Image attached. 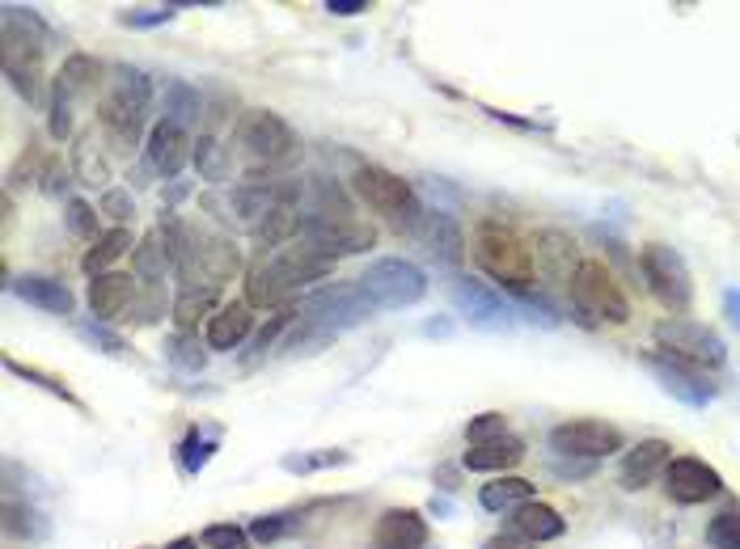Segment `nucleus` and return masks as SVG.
<instances>
[{"mask_svg": "<svg viewBox=\"0 0 740 549\" xmlns=\"http://www.w3.org/2000/svg\"><path fill=\"white\" fill-rule=\"evenodd\" d=\"M195 165H199V178L203 182H229V173H233V157H229V148L220 144L217 136H199L195 139Z\"/></svg>", "mask_w": 740, "mask_h": 549, "instance_id": "nucleus-34", "label": "nucleus"}, {"mask_svg": "<svg viewBox=\"0 0 740 549\" xmlns=\"http://www.w3.org/2000/svg\"><path fill=\"white\" fill-rule=\"evenodd\" d=\"M199 541L208 549H254L250 528H238V524H208V528L199 533Z\"/></svg>", "mask_w": 740, "mask_h": 549, "instance_id": "nucleus-42", "label": "nucleus"}, {"mask_svg": "<svg viewBox=\"0 0 740 549\" xmlns=\"http://www.w3.org/2000/svg\"><path fill=\"white\" fill-rule=\"evenodd\" d=\"M643 368L656 377L660 384H664V393H673L677 402H686V406H694V411H703V406H711L715 389L707 381H703V372H694V368H686V363H677V359H669L664 351L660 356H648L643 359Z\"/></svg>", "mask_w": 740, "mask_h": 549, "instance_id": "nucleus-16", "label": "nucleus"}, {"mask_svg": "<svg viewBox=\"0 0 740 549\" xmlns=\"http://www.w3.org/2000/svg\"><path fill=\"white\" fill-rule=\"evenodd\" d=\"M4 372H13V377H22V381L38 384V389H47L52 397H59V402H68L73 411H85V402L68 389V381H59V377H52V372H43V368H34V363H22V359L4 356Z\"/></svg>", "mask_w": 740, "mask_h": 549, "instance_id": "nucleus-35", "label": "nucleus"}, {"mask_svg": "<svg viewBox=\"0 0 740 549\" xmlns=\"http://www.w3.org/2000/svg\"><path fill=\"white\" fill-rule=\"evenodd\" d=\"M639 271H643L648 292H652L664 309H673V313L689 309V301H694V279H689L686 258H682L677 249L660 246V242L643 246L639 249Z\"/></svg>", "mask_w": 740, "mask_h": 549, "instance_id": "nucleus-11", "label": "nucleus"}, {"mask_svg": "<svg viewBox=\"0 0 740 549\" xmlns=\"http://www.w3.org/2000/svg\"><path fill=\"white\" fill-rule=\"evenodd\" d=\"M217 301H220V288L217 283H191V288H183V296L174 301V322L178 329H195L199 326V317H212L217 313Z\"/></svg>", "mask_w": 740, "mask_h": 549, "instance_id": "nucleus-30", "label": "nucleus"}, {"mask_svg": "<svg viewBox=\"0 0 740 549\" xmlns=\"http://www.w3.org/2000/svg\"><path fill=\"white\" fill-rule=\"evenodd\" d=\"M334 262L313 254L305 242H288L275 254H263L246 274V304L250 309H275V304L301 296L309 283L327 279Z\"/></svg>", "mask_w": 740, "mask_h": 549, "instance_id": "nucleus-1", "label": "nucleus"}, {"mask_svg": "<svg viewBox=\"0 0 740 549\" xmlns=\"http://www.w3.org/2000/svg\"><path fill=\"white\" fill-rule=\"evenodd\" d=\"M250 334H254V309L246 301H233V304H220L217 313L208 317V326H203V343L212 347V351H233V347H242Z\"/></svg>", "mask_w": 740, "mask_h": 549, "instance_id": "nucleus-21", "label": "nucleus"}, {"mask_svg": "<svg viewBox=\"0 0 740 549\" xmlns=\"http://www.w3.org/2000/svg\"><path fill=\"white\" fill-rule=\"evenodd\" d=\"M432 528L415 507H385L373 524V549H423Z\"/></svg>", "mask_w": 740, "mask_h": 549, "instance_id": "nucleus-18", "label": "nucleus"}, {"mask_svg": "<svg viewBox=\"0 0 740 549\" xmlns=\"http://www.w3.org/2000/svg\"><path fill=\"white\" fill-rule=\"evenodd\" d=\"M30 26H38L34 18H22V9H4V77L13 81V89L22 98H38V68H43V38L30 34Z\"/></svg>", "mask_w": 740, "mask_h": 549, "instance_id": "nucleus-10", "label": "nucleus"}, {"mask_svg": "<svg viewBox=\"0 0 740 549\" xmlns=\"http://www.w3.org/2000/svg\"><path fill=\"white\" fill-rule=\"evenodd\" d=\"M508 436V418L504 414H478V418H470L466 423V444H492V439H504Z\"/></svg>", "mask_w": 740, "mask_h": 549, "instance_id": "nucleus-46", "label": "nucleus"}, {"mask_svg": "<svg viewBox=\"0 0 740 549\" xmlns=\"http://www.w3.org/2000/svg\"><path fill=\"white\" fill-rule=\"evenodd\" d=\"M73 107H77V102H73V98H68V93H64L59 85H52V110H47V132H52V136L59 139V144H64V139L73 136V127H77V119H73Z\"/></svg>", "mask_w": 740, "mask_h": 549, "instance_id": "nucleus-41", "label": "nucleus"}, {"mask_svg": "<svg viewBox=\"0 0 740 549\" xmlns=\"http://www.w3.org/2000/svg\"><path fill=\"white\" fill-rule=\"evenodd\" d=\"M567 292H572V309L584 326H622L631 322V301L622 292V283L614 279V271L597 262V258H579L576 274L567 279Z\"/></svg>", "mask_w": 740, "mask_h": 549, "instance_id": "nucleus-5", "label": "nucleus"}, {"mask_svg": "<svg viewBox=\"0 0 740 549\" xmlns=\"http://www.w3.org/2000/svg\"><path fill=\"white\" fill-rule=\"evenodd\" d=\"M9 288L26 304L43 309V313H55V317H73V309H77L73 288L59 283V279H47V274H22V279H13Z\"/></svg>", "mask_w": 740, "mask_h": 549, "instance_id": "nucleus-23", "label": "nucleus"}, {"mask_svg": "<svg viewBox=\"0 0 740 549\" xmlns=\"http://www.w3.org/2000/svg\"><path fill=\"white\" fill-rule=\"evenodd\" d=\"M524 461V444L517 436H504V439H492V444H474L466 448V457H462V466L474 469V473H499V469H512Z\"/></svg>", "mask_w": 740, "mask_h": 549, "instance_id": "nucleus-26", "label": "nucleus"}, {"mask_svg": "<svg viewBox=\"0 0 740 549\" xmlns=\"http://www.w3.org/2000/svg\"><path fill=\"white\" fill-rule=\"evenodd\" d=\"M64 212H68L64 220H68V233H73V237H81V242H89V246L102 237V233H98V212H93L85 199H68Z\"/></svg>", "mask_w": 740, "mask_h": 549, "instance_id": "nucleus-43", "label": "nucleus"}, {"mask_svg": "<svg viewBox=\"0 0 740 549\" xmlns=\"http://www.w3.org/2000/svg\"><path fill=\"white\" fill-rule=\"evenodd\" d=\"M132 228L128 224H114V228H107L93 246L85 249V258H81V267H85V274L93 279V274H107L123 254H132Z\"/></svg>", "mask_w": 740, "mask_h": 549, "instance_id": "nucleus-28", "label": "nucleus"}, {"mask_svg": "<svg viewBox=\"0 0 740 549\" xmlns=\"http://www.w3.org/2000/svg\"><path fill=\"white\" fill-rule=\"evenodd\" d=\"M89 309L98 322H119L128 309H136V274L107 271L89 279Z\"/></svg>", "mask_w": 740, "mask_h": 549, "instance_id": "nucleus-20", "label": "nucleus"}, {"mask_svg": "<svg viewBox=\"0 0 740 549\" xmlns=\"http://www.w3.org/2000/svg\"><path fill=\"white\" fill-rule=\"evenodd\" d=\"M284 473H322V469H339V466H352V452H343V448H313V452H288L284 461Z\"/></svg>", "mask_w": 740, "mask_h": 549, "instance_id": "nucleus-38", "label": "nucleus"}, {"mask_svg": "<svg viewBox=\"0 0 740 549\" xmlns=\"http://www.w3.org/2000/svg\"><path fill=\"white\" fill-rule=\"evenodd\" d=\"M652 334H656L664 356L686 363L694 372H715V368L728 363V347H724V338L711 326H698V322H686V317H669Z\"/></svg>", "mask_w": 740, "mask_h": 549, "instance_id": "nucleus-8", "label": "nucleus"}, {"mask_svg": "<svg viewBox=\"0 0 740 549\" xmlns=\"http://www.w3.org/2000/svg\"><path fill=\"white\" fill-rule=\"evenodd\" d=\"M622 444H627V436L601 418H572L550 432V448L559 457H579V461H601L609 452H622Z\"/></svg>", "mask_w": 740, "mask_h": 549, "instance_id": "nucleus-14", "label": "nucleus"}, {"mask_svg": "<svg viewBox=\"0 0 740 549\" xmlns=\"http://www.w3.org/2000/svg\"><path fill=\"white\" fill-rule=\"evenodd\" d=\"M199 546H203L199 537H174V541H169L165 549H199Z\"/></svg>", "mask_w": 740, "mask_h": 549, "instance_id": "nucleus-54", "label": "nucleus"}, {"mask_svg": "<svg viewBox=\"0 0 740 549\" xmlns=\"http://www.w3.org/2000/svg\"><path fill=\"white\" fill-rule=\"evenodd\" d=\"M377 313V304L364 296V288L356 283H327L318 292H309L301 301V317L309 329H318L322 338L339 334V329H356Z\"/></svg>", "mask_w": 740, "mask_h": 549, "instance_id": "nucleus-6", "label": "nucleus"}, {"mask_svg": "<svg viewBox=\"0 0 740 549\" xmlns=\"http://www.w3.org/2000/svg\"><path fill=\"white\" fill-rule=\"evenodd\" d=\"M724 313H728V322L740 329V288H728V292H724Z\"/></svg>", "mask_w": 740, "mask_h": 549, "instance_id": "nucleus-51", "label": "nucleus"}, {"mask_svg": "<svg viewBox=\"0 0 740 549\" xmlns=\"http://www.w3.org/2000/svg\"><path fill=\"white\" fill-rule=\"evenodd\" d=\"M102 77H107V64H102V59H93V55H85V52H73L68 59H64L55 85H59L73 102H81V98H93V93H98Z\"/></svg>", "mask_w": 740, "mask_h": 549, "instance_id": "nucleus-25", "label": "nucleus"}, {"mask_svg": "<svg viewBox=\"0 0 740 549\" xmlns=\"http://www.w3.org/2000/svg\"><path fill=\"white\" fill-rule=\"evenodd\" d=\"M360 288L377 309H411L428 296V274L411 258H377L360 274Z\"/></svg>", "mask_w": 740, "mask_h": 549, "instance_id": "nucleus-9", "label": "nucleus"}, {"mask_svg": "<svg viewBox=\"0 0 740 549\" xmlns=\"http://www.w3.org/2000/svg\"><path fill=\"white\" fill-rule=\"evenodd\" d=\"M165 123H178V127H187V123H195L199 114H203V102H199V93H195L187 81H169L165 85Z\"/></svg>", "mask_w": 740, "mask_h": 549, "instance_id": "nucleus-37", "label": "nucleus"}, {"mask_svg": "<svg viewBox=\"0 0 740 549\" xmlns=\"http://www.w3.org/2000/svg\"><path fill=\"white\" fill-rule=\"evenodd\" d=\"M165 271H174V267H169V254H165L162 237H157V233H144L140 246L132 249V274H136L144 288H157V283H165Z\"/></svg>", "mask_w": 740, "mask_h": 549, "instance_id": "nucleus-29", "label": "nucleus"}, {"mask_svg": "<svg viewBox=\"0 0 740 549\" xmlns=\"http://www.w3.org/2000/svg\"><path fill=\"white\" fill-rule=\"evenodd\" d=\"M352 194L398 233H415L419 220H423V203H419L415 187L385 165H360L352 173Z\"/></svg>", "mask_w": 740, "mask_h": 549, "instance_id": "nucleus-4", "label": "nucleus"}, {"mask_svg": "<svg viewBox=\"0 0 740 549\" xmlns=\"http://www.w3.org/2000/svg\"><path fill=\"white\" fill-rule=\"evenodd\" d=\"M73 169H77V178H81L85 187H107L110 182V165L98 157V148H93L85 136L77 139V148H73Z\"/></svg>", "mask_w": 740, "mask_h": 549, "instance_id": "nucleus-39", "label": "nucleus"}, {"mask_svg": "<svg viewBox=\"0 0 740 549\" xmlns=\"http://www.w3.org/2000/svg\"><path fill=\"white\" fill-rule=\"evenodd\" d=\"M419 242H423V249L437 258V262H444V267H462L466 262V233H462V224L449 216V212H423V220H419Z\"/></svg>", "mask_w": 740, "mask_h": 549, "instance_id": "nucleus-19", "label": "nucleus"}, {"mask_svg": "<svg viewBox=\"0 0 740 549\" xmlns=\"http://www.w3.org/2000/svg\"><path fill=\"white\" fill-rule=\"evenodd\" d=\"M478 503H483V512H495V516H512L517 507L524 503H533V482H524V478H512V473H504V478H492L483 491H478Z\"/></svg>", "mask_w": 740, "mask_h": 549, "instance_id": "nucleus-27", "label": "nucleus"}, {"mask_svg": "<svg viewBox=\"0 0 740 549\" xmlns=\"http://www.w3.org/2000/svg\"><path fill=\"white\" fill-rule=\"evenodd\" d=\"M98 208H102V216H110L114 224H123V220L136 216V203H132V191H123V187H110V191H102V199H98Z\"/></svg>", "mask_w": 740, "mask_h": 549, "instance_id": "nucleus-48", "label": "nucleus"}, {"mask_svg": "<svg viewBox=\"0 0 740 549\" xmlns=\"http://www.w3.org/2000/svg\"><path fill=\"white\" fill-rule=\"evenodd\" d=\"M707 546L740 549V507H728V512H719V516L707 524Z\"/></svg>", "mask_w": 740, "mask_h": 549, "instance_id": "nucleus-44", "label": "nucleus"}, {"mask_svg": "<svg viewBox=\"0 0 740 549\" xmlns=\"http://www.w3.org/2000/svg\"><path fill=\"white\" fill-rule=\"evenodd\" d=\"M327 13H334V18H356V13H368V0H327Z\"/></svg>", "mask_w": 740, "mask_h": 549, "instance_id": "nucleus-50", "label": "nucleus"}, {"mask_svg": "<svg viewBox=\"0 0 740 549\" xmlns=\"http://www.w3.org/2000/svg\"><path fill=\"white\" fill-rule=\"evenodd\" d=\"M288 528H292V516H288V512H275V516H258V520H250V537H254L258 546H272V541H279Z\"/></svg>", "mask_w": 740, "mask_h": 549, "instance_id": "nucleus-47", "label": "nucleus"}, {"mask_svg": "<svg viewBox=\"0 0 740 549\" xmlns=\"http://www.w3.org/2000/svg\"><path fill=\"white\" fill-rule=\"evenodd\" d=\"M538 267H546V271H554L559 279H572L576 274V246L563 237V233H542L538 237Z\"/></svg>", "mask_w": 740, "mask_h": 549, "instance_id": "nucleus-33", "label": "nucleus"}, {"mask_svg": "<svg viewBox=\"0 0 740 549\" xmlns=\"http://www.w3.org/2000/svg\"><path fill=\"white\" fill-rule=\"evenodd\" d=\"M449 296H453L457 313H462L474 329H492V334H499V329H512L517 326V317H521V309L504 301L499 288L478 283V279H453Z\"/></svg>", "mask_w": 740, "mask_h": 549, "instance_id": "nucleus-13", "label": "nucleus"}, {"mask_svg": "<svg viewBox=\"0 0 740 549\" xmlns=\"http://www.w3.org/2000/svg\"><path fill=\"white\" fill-rule=\"evenodd\" d=\"M669 461H673V444H669V439H643V444H634L631 452H627V461H622V486H627V491L652 486L656 478H664Z\"/></svg>", "mask_w": 740, "mask_h": 549, "instance_id": "nucleus-22", "label": "nucleus"}, {"mask_svg": "<svg viewBox=\"0 0 740 549\" xmlns=\"http://www.w3.org/2000/svg\"><path fill=\"white\" fill-rule=\"evenodd\" d=\"M423 334H428V338H449V334H453V322H423Z\"/></svg>", "mask_w": 740, "mask_h": 549, "instance_id": "nucleus-53", "label": "nucleus"}, {"mask_svg": "<svg viewBox=\"0 0 740 549\" xmlns=\"http://www.w3.org/2000/svg\"><path fill=\"white\" fill-rule=\"evenodd\" d=\"M238 144H242V153L250 161L267 165V169H279V165H288L301 153L297 132L275 110H246L242 123H238Z\"/></svg>", "mask_w": 740, "mask_h": 549, "instance_id": "nucleus-7", "label": "nucleus"}, {"mask_svg": "<svg viewBox=\"0 0 740 549\" xmlns=\"http://www.w3.org/2000/svg\"><path fill=\"white\" fill-rule=\"evenodd\" d=\"M297 242H305L313 254H322V258L334 262V258H347V254L373 249L377 233H373V224L356 220L352 212H347V216H301Z\"/></svg>", "mask_w": 740, "mask_h": 549, "instance_id": "nucleus-12", "label": "nucleus"}, {"mask_svg": "<svg viewBox=\"0 0 740 549\" xmlns=\"http://www.w3.org/2000/svg\"><path fill=\"white\" fill-rule=\"evenodd\" d=\"M77 334H81L89 347L107 351V356H123V351H128V343H123L107 322H77Z\"/></svg>", "mask_w": 740, "mask_h": 549, "instance_id": "nucleus-45", "label": "nucleus"}, {"mask_svg": "<svg viewBox=\"0 0 740 549\" xmlns=\"http://www.w3.org/2000/svg\"><path fill=\"white\" fill-rule=\"evenodd\" d=\"M483 549H533L529 541H521V537H512V533H499V537H492Z\"/></svg>", "mask_w": 740, "mask_h": 549, "instance_id": "nucleus-52", "label": "nucleus"}, {"mask_svg": "<svg viewBox=\"0 0 740 549\" xmlns=\"http://www.w3.org/2000/svg\"><path fill=\"white\" fill-rule=\"evenodd\" d=\"M563 528H567V520L550 507V503H524V507H517L512 516H508V533L512 537H521V541H529V546H542V541H554V537H563Z\"/></svg>", "mask_w": 740, "mask_h": 549, "instance_id": "nucleus-24", "label": "nucleus"}, {"mask_svg": "<svg viewBox=\"0 0 740 549\" xmlns=\"http://www.w3.org/2000/svg\"><path fill=\"white\" fill-rule=\"evenodd\" d=\"M664 494L673 503L694 507V503H707L715 494H724V478H719V469H711L698 457H673L664 469Z\"/></svg>", "mask_w": 740, "mask_h": 549, "instance_id": "nucleus-15", "label": "nucleus"}, {"mask_svg": "<svg viewBox=\"0 0 740 549\" xmlns=\"http://www.w3.org/2000/svg\"><path fill=\"white\" fill-rule=\"evenodd\" d=\"M144 157L148 165L162 173V178H178L187 161L195 157V139L187 136V127H178V123H153V132L144 139Z\"/></svg>", "mask_w": 740, "mask_h": 549, "instance_id": "nucleus-17", "label": "nucleus"}, {"mask_svg": "<svg viewBox=\"0 0 740 549\" xmlns=\"http://www.w3.org/2000/svg\"><path fill=\"white\" fill-rule=\"evenodd\" d=\"M119 22L132 30H153V26L174 22V9H169V4H157V9H128V13H119Z\"/></svg>", "mask_w": 740, "mask_h": 549, "instance_id": "nucleus-49", "label": "nucleus"}, {"mask_svg": "<svg viewBox=\"0 0 740 549\" xmlns=\"http://www.w3.org/2000/svg\"><path fill=\"white\" fill-rule=\"evenodd\" d=\"M4 533L18 537V541H43L52 533L47 516L30 503H18V498H4Z\"/></svg>", "mask_w": 740, "mask_h": 549, "instance_id": "nucleus-31", "label": "nucleus"}, {"mask_svg": "<svg viewBox=\"0 0 740 549\" xmlns=\"http://www.w3.org/2000/svg\"><path fill=\"white\" fill-rule=\"evenodd\" d=\"M208 343H199V334L195 329H178V334H169V343H165V359L178 368V372H203V363H208V351H203Z\"/></svg>", "mask_w": 740, "mask_h": 549, "instance_id": "nucleus-36", "label": "nucleus"}, {"mask_svg": "<svg viewBox=\"0 0 740 549\" xmlns=\"http://www.w3.org/2000/svg\"><path fill=\"white\" fill-rule=\"evenodd\" d=\"M220 448V427H191L187 439L178 444V466L187 478H195L199 469L212 461V452Z\"/></svg>", "mask_w": 740, "mask_h": 549, "instance_id": "nucleus-32", "label": "nucleus"}, {"mask_svg": "<svg viewBox=\"0 0 740 549\" xmlns=\"http://www.w3.org/2000/svg\"><path fill=\"white\" fill-rule=\"evenodd\" d=\"M474 258H478V267L492 274L499 288H508V292L529 296L533 283H538V258H533V249L524 246L517 228H508V224H499V220H483V224L474 228Z\"/></svg>", "mask_w": 740, "mask_h": 549, "instance_id": "nucleus-3", "label": "nucleus"}, {"mask_svg": "<svg viewBox=\"0 0 740 549\" xmlns=\"http://www.w3.org/2000/svg\"><path fill=\"white\" fill-rule=\"evenodd\" d=\"M292 322H301V309H279L275 317H267V326L254 334V343H250V359H263L272 351L275 343H279V334L284 329H292Z\"/></svg>", "mask_w": 740, "mask_h": 549, "instance_id": "nucleus-40", "label": "nucleus"}, {"mask_svg": "<svg viewBox=\"0 0 740 549\" xmlns=\"http://www.w3.org/2000/svg\"><path fill=\"white\" fill-rule=\"evenodd\" d=\"M110 77L114 81H110L107 98L98 102V127L114 153H132L144 136V119L153 110V81L132 64H114Z\"/></svg>", "mask_w": 740, "mask_h": 549, "instance_id": "nucleus-2", "label": "nucleus"}]
</instances>
